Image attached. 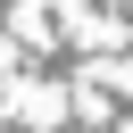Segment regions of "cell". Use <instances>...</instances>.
<instances>
[{
    "mask_svg": "<svg viewBox=\"0 0 133 133\" xmlns=\"http://www.w3.org/2000/svg\"><path fill=\"white\" fill-rule=\"evenodd\" d=\"M66 108H75V91H58V83H17L8 91V116L17 125H66Z\"/></svg>",
    "mask_w": 133,
    "mask_h": 133,
    "instance_id": "cell-1",
    "label": "cell"
}]
</instances>
